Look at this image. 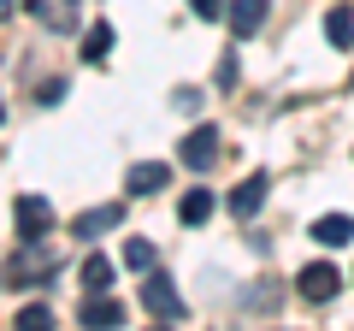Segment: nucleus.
<instances>
[{
    "label": "nucleus",
    "mask_w": 354,
    "mask_h": 331,
    "mask_svg": "<svg viewBox=\"0 0 354 331\" xmlns=\"http://www.w3.org/2000/svg\"><path fill=\"white\" fill-rule=\"evenodd\" d=\"M295 290H301V302H337L342 272L330 267V260H313V267H301V272H295Z\"/></svg>",
    "instance_id": "1"
},
{
    "label": "nucleus",
    "mask_w": 354,
    "mask_h": 331,
    "mask_svg": "<svg viewBox=\"0 0 354 331\" xmlns=\"http://www.w3.org/2000/svg\"><path fill=\"white\" fill-rule=\"evenodd\" d=\"M142 307H148L153 319H183V296H177V284L165 278V272L142 278Z\"/></svg>",
    "instance_id": "2"
},
{
    "label": "nucleus",
    "mask_w": 354,
    "mask_h": 331,
    "mask_svg": "<svg viewBox=\"0 0 354 331\" xmlns=\"http://www.w3.org/2000/svg\"><path fill=\"white\" fill-rule=\"evenodd\" d=\"M12 219H18V237H24V242H41V237L53 231V207L41 202V195H18Z\"/></svg>",
    "instance_id": "3"
},
{
    "label": "nucleus",
    "mask_w": 354,
    "mask_h": 331,
    "mask_svg": "<svg viewBox=\"0 0 354 331\" xmlns=\"http://www.w3.org/2000/svg\"><path fill=\"white\" fill-rule=\"evenodd\" d=\"M124 225V207H95V213H77L71 219V237H83V242H95V237H106V231H118Z\"/></svg>",
    "instance_id": "4"
},
{
    "label": "nucleus",
    "mask_w": 354,
    "mask_h": 331,
    "mask_svg": "<svg viewBox=\"0 0 354 331\" xmlns=\"http://www.w3.org/2000/svg\"><path fill=\"white\" fill-rule=\"evenodd\" d=\"M213 160H218V130H213V125H195L189 136H183V166H195V172H207Z\"/></svg>",
    "instance_id": "5"
},
{
    "label": "nucleus",
    "mask_w": 354,
    "mask_h": 331,
    "mask_svg": "<svg viewBox=\"0 0 354 331\" xmlns=\"http://www.w3.org/2000/svg\"><path fill=\"white\" fill-rule=\"evenodd\" d=\"M77 325H124V302H118V296L88 290V302L77 307Z\"/></svg>",
    "instance_id": "6"
},
{
    "label": "nucleus",
    "mask_w": 354,
    "mask_h": 331,
    "mask_svg": "<svg viewBox=\"0 0 354 331\" xmlns=\"http://www.w3.org/2000/svg\"><path fill=\"white\" fill-rule=\"evenodd\" d=\"M266 184H272L266 172H254V178H242L236 190H230V213H236V219H254V213L266 207Z\"/></svg>",
    "instance_id": "7"
},
{
    "label": "nucleus",
    "mask_w": 354,
    "mask_h": 331,
    "mask_svg": "<svg viewBox=\"0 0 354 331\" xmlns=\"http://www.w3.org/2000/svg\"><path fill=\"white\" fill-rule=\"evenodd\" d=\"M225 18H230V30H236V42H248L254 30L266 24V0H230Z\"/></svg>",
    "instance_id": "8"
},
{
    "label": "nucleus",
    "mask_w": 354,
    "mask_h": 331,
    "mask_svg": "<svg viewBox=\"0 0 354 331\" xmlns=\"http://www.w3.org/2000/svg\"><path fill=\"white\" fill-rule=\"evenodd\" d=\"M48 30H77V0H24Z\"/></svg>",
    "instance_id": "9"
},
{
    "label": "nucleus",
    "mask_w": 354,
    "mask_h": 331,
    "mask_svg": "<svg viewBox=\"0 0 354 331\" xmlns=\"http://www.w3.org/2000/svg\"><path fill=\"white\" fill-rule=\"evenodd\" d=\"M165 184H171V172H165L160 160H142V166H130V195H160Z\"/></svg>",
    "instance_id": "10"
},
{
    "label": "nucleus",
    "mask_w": 354,
    "mask_h": 331,
    "mask_svg": "<svg viewBox=\"0 0 354 331\" xmlns=\"http://www.w3.org/2000/svg\"><path fill=\"white\" fill-rule=\"evenodd\" d=\"M313 237L325 242V249H342V242H354V219L348 213H325V219H313Z\"/></svg>",
    "instance_id": "11"
},
{
    "label": "nucleus",
    "mask_w": 354,
    "mask_h": 331,
    "mask_svg": "<svg viewBox=\"0 0 354 331\" xmlns=\"http://www.w3.org/2000/svg\"><path fill=\"white\" fill-rule=\"evenodd\" d=\"M325 36H330V48H354V6H330Z\"/></svg>",
    "instance_id": "12"
},
{
    "label": "nucleus",
    "mask_w": 354,
    "mask_h": 331,
    "mask_svg": "<svg viewBox=\"0 0 354 331\" xmlns=\"http://www.w3.org/2000/svg\"><path fill=\"white\" fill-rule=\"evenodd\" d=\"M177 219H183V225H207V219H213V190H189L177 202Z\"/></svg>",
    "instance_id": "13"
},
{
    "label": "nucleus",
    "mask_w": 354,
    "mask_h": 331,
    "mask_svg": "<svg viewBox=\"0 0 354 331\" xmlns=\"http://www.w3.org/2000/svg\"><path fill=\"white\" fill-rule=\"evenodd\" d=\"M106 284H113V260H106V255H88L83 260V290H106Z\"/></svg>",
    "instance_id": "14"
},
{
    "label": "nucleus",
    "mask_w": 354,
    "mask_h": 331,
    "mask_svg": "<svg viewBox=\"0 0 354 331\" xmlns=\"http://www.w3.org/2000/svg\"><path fill=\"white\" fill-rule=\"evenodd\" d=\"M106 48H113V24H95L83 36V60H106Z\"/></svg>",
    "instance_id": "15"
},
{
    "label": "nucleus",
    "mask_w": 354,
    "mask_h": 331,
    "mask_svg": "<svg viewBox=\"0 0 354 331\" xmlns=\"http://www.w3.org/2000/svg\"><path fill=\"white\" fill-rule=\"evenodd\" d=\"M124 267H130V272H148V267H153V242H142V237L124 242Z\"/></svg>",
    "instance_id": "16"
},
{
    "label": "nucleus",
    "mask_w": 354,
    "mask_h": 331,
    "mask_svg": "<svg viewBox=\"0 0 354 331\" xmlns=\"http://www.w3.org/2000/svg\"><path fill=\"white\" fill-rule=\"evenodd\" d=\"M18 325H24V331H48V325H53V314H48L41 302H36V307H18Z\"/></svg>",
    "instance_id": "17"
},
{
    "label": "nucleus",
    "mask_w": 354,
    "mask_h": 331,
    "mask_svg": "<svg viewBox=\"0 0 354 331\" xmlns=\"http://www.w3.org/2000/svg\"><path fill=\"white\" fill-rule=\"evenodd\" d=\"M248 307H278V290H272V284H254V290H248Z\"/></svg>",
    "instance_id": "18"
},
{
    "label": "nucleus",
    "mask_w": 354,
    "mask_h": 331,
    "mask_svg": "<svg viewBox=\"0 0 354 331\" xmlns=\"http://www.w3.org/2000/svg\"><path fill=\"white\" fill-rule=\"evenodd\" d=\"M195 18H225V0H189Z\"/></svg>",
    "instance_id": "19"
},
{
    "label": "nucleus",
    "mask_w": 354,
    "mask_h": 331,
    "mask_svg": "<svg viewBox=\"0 0 354 331\" xmlns=\"http://www.w3.org/2000/svg\"><path fill=\"white\" fill-rule=\"evenodd\" d=\"M12 6H18V0H0V24H6V18H12Z\"/></svg>",
    "instance_id": "20"
}]
</instances>
